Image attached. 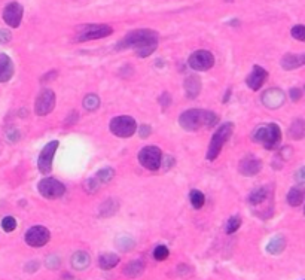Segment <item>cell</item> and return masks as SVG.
Returning a JSON list of instances; mask_svg holds the SVG:
<instances>
[{
	"mask_svg": "<svg viewBox=\"0 0 305 280\" xmlns=\"http://www.w3.org/2000/svg\"><path fill=\"white\" fill-rule=\"evenodd\" d=\"M234 131V124L232 122H225L219 127L218 130L215 131V134L212 136L209 149H207V155L206 158L209 161H215L219 157L222 148L225 146V143L229 140L231 134Z\"/></svg>",
	"mask_w": 305,
	"mask_h": 280,
	"instance_id": "obj_4",
	"label": "cell"
},
{
	"mask_svg": "<svg viewBox=\"0 0 305 280\" xmlns=\"http://www.w3.org/2000/svg\"><path fill=\"white\" fill-rule=\"evenodd\" d=\"M11 39H12L11 32H9V30H6V29H0V43H2V45L9 43Z\"/></svg>",
	"mask_w": 305,
	"mask_h": 280,
	"instance_id": "obj_42",
	"label": "cell"
},
{
	"mask_svg": "<svg viewBox=\"0 0 305 280\" xmlns=\"http://www.w3.org/2000/svg\"><path fill=\"white\" fill-rule=\"evenodd\" d=\"M60 264H61V261H60V258H58L57 255H49V256L45 259V265H46L48 268H51V270L58 268Z\"/></svg>",
	"mask_w": 305,
	"mask_h": 280,
	"instance_id": "obj_38",
	"label": "cell"
},
{
	"mask_svg": "<svg viewBox=\"0 0 305 280\" xmlns=\"http://www.w3.org/2000/svg\"><path fill=\"white\" fill-rule=\"evenodd\" d=\"M49 239H51L49 230L42 227V225H35V227L29 228L26 236H24L26 243L32 247H42L49 241Z\"/></svg>",
	"mask_w": 305,
	"mask_h": 280,
	"instance_id": "obj_13",
	"label": "cell"
},
{
	"mask_svg": "<svg viewBox=\"0 0 305 280\" xmlns=\"http://www.w3.org/2000/svg\"><path fill=\"white\" fill-rule=\"evenodd\" d=\"M295 180L299 183V185H304L305 183V167H301L295 171Z\"/></svg>",
	"mask_w": 305,
	"mask_h": 280,
	"instance_id": "obj_43",
	"label": "cell"
},
{
	"mask_svg": "<svg viewBox=\"0 0 305 280\" xmlns=\"http://www.w3.org/2000/svg\"><path fill=\"white\" fill-rule=\"evenodd\" d=\"M299 61H301V66L305 64V52L304 54H299Z\"/></svg>",
	"mask_w": 305,
	"mask_h": 280,
	"instance_id": "obj_49",
	"label": "cell"
},
{
	"mask_svg": "<svg viewBox=\"0 0 305 280\" xmlns=\"http://www.w3.org/2000/svg\"><path fill=\"white\" fill-rule=\"evenodd\" d=\"M286 200L289 203V206H292V207L301 206L305 201V188H302V186H293V188L287 193Z\"/></svg>",
	"mask_w": 305,
	"mask_h": 280,
	"instance_id": "obj_20",
	"label": "cell"
},
{
	"mask_svg": "<svg viewBox=\"0 0 305 280\" xmlns=\"http://www.w3.org/2000/svg\"><path fill=\"white\" fill-rule=\"evenodd\" d=\"M113 33V29L107 24H84L76 29V42H88L107 38Z\"/></svg>",
	"mask_w": 305,
	"mask_h": 280,
	"instance_id": "obj_5",
	"label": "cell"
},
{
	"mask_svg": "<svg viewBox=\"0 0 305 280\" xmlns=\"http://www.w3.org/2000/svg\"><path fill=\"white\" fill-rule=\"evenodd\" d=\"M38 191L46 200H57L64 196L66 186L54 177H44L38 183Z\"/></svg>",
	"mask_w": 305,
	"mask_h": 280,
	"instance_id": "obj_8",
	"label": "cell"
},
{
	"mask_svg": "<svg viewBox=\"0 0 305 280\" xmlns=\"http://www.w3.org/2000/svg\"><path fill=\"white\" fill-rule=\"evenodd\" d=\"M38 267H39V262H38V261H33V262H29V265L26 267V270H27L29 273H33V271L38 270Z\"/></svg>",
	"mask_w": 305,
	"mask_h": 280,
	"instance_id": "obj_46",
	"label": "cell"
},
{
	"mask_svg": "<svg viewBox=\"0 0 305 280\" xmlns=\"http://www.w3.org/2000/svg\"><path fill=\"white\" fill-rule=\"evenodd\" d=\"M70 262H72V267H73L75 270L82 271V270H85V268L89 267V264H91V258H89V255H88L87 252H84V250H78V252L73 253Z\"/></svg>",
	"mask_w": 305,
	"mask_h": 280,
	"instance_id": "obj_19",
	"label": "cell"
},
{
	"mask_svg": "<svg viewBox=\"0 0 305 280\" xmlns=\"http://www.w3.org/2000/svg\"><path fill=\"white\" fill-rule=\"evenodd\" d=\"M252 140L262 145L265 149H275L281 142V130L277 124H265L255 128L252 133Z\"/></svg>",
	"mask_w": 305,
	"mask_h": 280,
	"instance_id": "obj_3",
	"label": "cell"
},
{
	"mask_svg": "<svg viewBox=\"0 0 305 280\" xmlns=\"http://www.w3.org/2000/svg\"><path fill=\"white\" fill-rule=\"evenodd\" d=\"M5 137H6L8 142H11V143H17V142L21 139V133H20L18 128L11 127V128H8V130L5 131Z\"/></svg>",
	"mask_w": 305,
	"mask_h": 280,
	"instance_id": "obj_35",
	"label": "cell"
},
{
	"mask_svg": "<svg viewBox=\"0 0 305 280\" xmlns=\"http://www.w3.org/2000/svg\"><path fill=\"white\" fill-rule=\"evenodd\" d=\"M14 72H15V66H14L12 58L3 52H0V83H5L12 79Z\"/></svg>",
	"mask_w": 305,
	"mask_h": 280,
	"instance_id": "obj_17",
	"label": "cell"
},
{
	"mask_svg": "<svg viewBox=\"0 0 305 280\" xmlns=\"http://www.w3.org/2000/svg\"><path fill=\"white\" fill-rule=\"evenodd\" d=\"M78 120H79V117H78V112H72L70 115H67V118H66V121H64V124L66 125H73L75 122H78Z\"/></svg>",
	"mask_w": 305,
	"mask_h": 280,
	"instance_id": "obj_45",
	"label": "cell"
},
{
	"mask_svg": "<svg viewBox=\"0 0 305 280\" xmlns=\"http://www.w3.org/2000/svg\"><path fill=\"white\" fill-rule=\"evenodd\" d=\"M189 200H191V204H192L194 209L200 210V209L204 206V203H206V197H204V194H203L201 191L192 190V191L189 193Z\"/></svg>",
	"mask_w": 305,
	"mask_h": 280,
	"instance_id": "obj_30",
	"label": "cell"
},
{
	"mask_svg": "<svg viewBox=\"0 0 305 280\" xmlns=\"http://www.w3.org/2000/svg\"><path fill=\"white\" fill-rule=\"evenodd\" d=\"M113 176H115V170H113L112 167H104V168L98 170V171L94 174V179H95V180L98 182V185L101 186V185L109 183V182L113 179Z\"/></svg>",
	"mask_w": 305,
	"mask_h": 280,
	"instance_id": "obj_28",
	"label": "cell"
},
{
	"mask_svg": "<svg viewBox=\"0 0 305 280\" xmlns=\"http://www.w3.org/2000/svg\"><path fill=\"white\" fill-rule=\"evenodd\" d=\"M150 133H152V127L150 125H140V128H138V134H140V137L141 139H147L149 136H150Z\"/></svg>",
	"mask_w": 305,
	"mask_h": 280,
	"instance_id": "obj_41",
	"label": "cell"
},
{
	"mask_svg": "<svg viewBox=\"0 0 305 280\" xmlns=\"http://www.w3.org/2000/svg\"><path fill=\"white\" fill-rule=\"evenodd\" d=\"M82 106L88 112L97 111L100 108V99H98V96L97 94H88V96H85V99L82 102Z\"/></svg>",
	"mask_w": 305,
	"mask_h": 280,
	"instance_id": "obj_29",
	"label": "cell"
},
{
	"mask_svg": "<svg viewBox=\"0 0 305 280\" xmlns=\"http://www.w3.org/2000/svg\"><path fill=\"white\" fill-rule=\"evenodd\" d=\"M158 102H160V105H161L163 109H167L172 105V96H170V92H163L161 97L158 99Z\"/></svg>",
	"mask_w": 305,
	"mask_h": 280,
	"instance_id": "obj_39",
	"label": "cell"
},
{
	"mask_svg": "<svg viewBox=\"0 0 305 280\" xmlns=\"http://www.w3.org/2000/svg\"><path fill=\"white\" fill-rule=\"evenodd\" d=\"M229 97H231V89L226 91V94H225V97H223V103H226V102L229 100Z\"/></svg>",
	"mask_w": 305,
	"mask_h": 280,
	"instance_id": "obj_48",
	"label": "cell"
},
{
	"mask_svg": "<svg viewBox=\"0 0 305 280\" xmlns=\"http://www.w3.org/2000/svg\"><path fill=\"white\" fill-rule=\"evenodd\" d=\"M241 227V219L240 216H232L226 222V234H234L238 228Z\"/></svg>",
	"mask_w": 305,
	"mask_h": 280,
	"instance_id": "obj_34",
	"label": "cell"
},
{
	"mask_svg": "<svg viewBox=\"0 0 305 280\" xmlns=\"http://www.w3.org/2000/svg\"><path fill=\"white\" fill-rule=\"evenodd\" d=\"M290 35L292 38L299 42H305V26L302 24H298V26H293L292 30H290Z\"/></svg>",
	"mask_w": 305,
	"mask_h": 280,
	"instance_id": "obj_36",
	"label": "cell"
},
{
	"mask_svg": "<svg viewBox=\"0 0 305 280\" xmlns=\"http://www.w3.org/2000/svg\"><path fill=\"white\" fill-rule=\"evenodd\" d=\"M289 97H290L292 102H298V100L302 97V91H301L299 88H292V89L289 91Z\"/></svg>",
	"mask_w": 305,
	"mask_h": 280,
	"instance_id": "obj_44",
	"label": "cell"
},
{
	"mask_svg": "<svg viewBox=\"0 0 305 280\" xmlns=\"http://www.w3.org/2000/svg\"><path fill=\"white\" fill-rule=\"evenodd\" d=\"M122 271H124V274H125L127 277L135 279V277H138V276L143 274V271H144V262L140 261V259L131 261V262H128V264L124 267Z\"/></svg>",
	"mask_w": 305,
	"mask_h": 280,
	"instance_id": "obj_21",
	"label": "cell"
},
{
	"mask_svg": "<svg viewBox=\"0 0 305 280\" xmlns=\"http://www.w3.org/2000/svg\"><path fill=\"white\" fill-rule=\"evenodd\" d=\"M109 128H110L112 134H115L116 137L127 139V137H131L137 131L138 127H137V122L132 117L121 115V117H115L113 120L110 121Z\"/></svg>",
	"mask_w": 305,
	"mask_h": 280,
	"instance_id": "obj_7",
	"label": "cell"
},
{
	"mask_svg": "<svg viewBox=\"0 0 305 280\" xmlns=\"http://www.w3.org/2000/svg\"><path fill=\"white\" fill-rule=\"evenodd\" d=\"M218 114L204 109H189L179 117V124L185 131H197L201 127L212 128L218 124Z\"/></svg>",
	"mask_w": 305,
	"mask_h": 280,
	"instance_id": "obj_2",
	"label": "cell"
},
{
	"mask_svg": "<svg viewBox=\"0 0 305 280\" xmlns=\"http://www.w3.org/2000/svg\"><path fill=\"white\" fill-rule=\"evenodd\" d=\"M158 48V33L150 29H138L132 30L118 42L116 49H134L135 55L140 58H146L152 55Z\"/></svg>",
	"mask_w": 305,
	"mask_h": 280,
	"instance_id": "obj_1",
	"label": "cell"
},
{
	"mask_svg": "<svg viewBox=\"0 0 305 280\" xmlns=\"http://www.w3.org/2000/svg\"><path fill=\"white\" fill-rule=\"evenodd\" d=\"M169 255H170V250H169V247L164 246V244H160V246H157V247L154 249V258H155L157 261H166V259L169 258Z\"/></svg>",
	"mask_w": 305,
	"mask_h": 280,
	"instance_id": "obj_32",
	"label": "cell"
},
{
	"mask_svg": "<svg viewBox=\"0 0 305 280\" xmlns=\"http://www.w3.org/2000/svg\"><path fill=\"white\" fill-rule=\"evenodd\" d=\"M281 67L284 70H295L298 67H301V61H299V54H286L281 58Z\"/></svg>",
	"mask_w": 305,
	"mask_h": 280,
	"instance_id": "obj_26",
	"label": "cell"
},
{
	"mask_svg": "<svg viewBox=\"0 0 305 280\" xmlns=\"http://www.w3.org/2000/svg\"><path fill=\"white\" fill-rule=\"evenodd\" d=\"M58 140H51L49 143L45 145V148L41 151L39 154V158H38V167H39V171L42 174H49L52 171V161L55 157V152L58 149Z\"/></svg>",
	"mask_w": 305,
	"mask_h": 280,
	"instance_id": "obj_10",
	"label": "cell"
},
{
	"mask_svg": "<svg viewBox=\"0 0 305 280\" xmlns=\"http://www.w3.org/2000/svg\"><path fill=\"white\" fill-rule=\"evenodd\" d=\"M188 64L192 70L206 72L215 66V55L210 51L200 49V51H195L191 54V57L188 58Z\"/></svg>",
	"mask_w": 305,
	"mask_h": 280,
	"instance_id": "obj_9",
	"label": "cell"
},
{
	"mask_svg": "<svg viewBox=\"0 0 305 280\" xmlns=\"http://www.w3.org/2000/svg\"><path fill=\"white\" fill-rule=\"evenodd\" d=\"M134 240L131 239V237H128V236H119L118 239H116V246L121 249V250H124V252H127V250H131L132 247H134Z\"/></svg>",
	"mask_w": 305,
	"mask_h": 280,
	"instance_id": "obj_31",
	"label": "cell"
},
{
	"mask_svg": "<svg viewBox=\"0 0 305 280\" xmlns=\"http://www.w3.org/2000/svg\"><path fill=\"white\" fill-rule=\"evenodd\" d=\"M98 190H100V185H98V182L94 179V176L89 177L87 182H85V191H87L88 194H95Z\"/></svg>",
	"mask_w": 305,
	"mask_h": 280,
	"instance_id": "obj_37",
	"label": "cell"
},
{
	"mask_svg": "<svg viewBox=\"0 0 305 280\" xmlns=\"http://www.w3.org/2000/svg\"><path fill=\"white\" fill-rule=\"evenodd\" d=\"M17 228V219L14 216H5L2 219V230L5 233H12Z\"/></svg>",
	"mask_w": 305,
	"mask_h": 280,
	"instance_id": "obj_33",
	"label": "cell"
},
{
	"mask_svg": "<svg viewBox=\"0 0 305 280\" xmlns=\"http://www.w3.org/2000/svg\"><path fill=\"white\" fill-rule=\"evenodd\" d=\"M268 196H269V191L266 186H259L256 190H253L249 196V203L250 206H259L263 201L268 200Z\"/></svg>",
	"mask_w": 305,
	"mask_h": 280,
	"instance_id": "obj_24",
	"label": "cell"
},
{
	"mask_svg": "<svg viewBox=\"0 0 305 280\" xmlns=\"http://www.w3.org/2000/svg\"><path fill=\"white\" fill-rule=\"evenodd\" d=\"M304 213H305V207H304Z\"/></svg>",
	"mask_w": 305,
	"mask_h": 280,
	"instance_id": "obj_50",
	"label": "cell"
},
{
	"mask_svg": "<svg viewBox=\"0 0 305 280\" xmlns=\"http://www.w3.org/2000/svg\"><path fill=\"white\" fill-rule=\"evenodd\" d=\"M23 15H24V8L18 3V2H11L5 6L3 9V21L12 27V29H18L21 21H23Z\"/></svg>",
	"mask_w": 305,
	"mask_h": 280,
	"instance_id": "obj_12",
	"label": "cell"
},
{
	"mask_svg": "<svg viewBox=\"0 0 305 280\" xmlns=\"http://www.w3.org/2000/svg\"><path fill=\"white\" fill-rule=\"evenodd\" d=\"M137 160L140 162L141 167H144L146 170L155 171L158 168H161V162H163V151L158 146L149 145L140 149Z\"/></svg>",
	"mask_w": 305,
	"mask_h": 280,
	"instance_id": "obj_6",
	"label": "cell"
},
{
	"mask_svg": "<svg viewBox=\"0 0 305 280\" xmlns=\"http://www.w3.org/2000/svg\"><path fill=\"white\" fill-rule=\"evenodd\" d=\"M55 76H57V72H54V70H52V72L46 73L44 78H42V80H49V79H52V78H55Z\"/></svg>",
	"mask_w": 305,
	"mask_h": 280,
	"instance_id": "obj_47",
	"label": "cell"
},
{
	"mask_svg": "<svg viewBox=\"0 0 305 280\" xmlns=\"http://www.w3.org/2000/svg\"><path fill=\"white\" fill-rule=\"evenodd\" d=\"M286 247V239L283 236H275L266 244V252L271 255H280Z\"/></svg>",
	"mask_w": 305,
	"mask_h": 280,
	"instance_id": "obj_23",
	"label": "cell"
},
{
	"mask_svg": "<svg viewBox=\"0 0 305 280\" xmlns=\"http://www.w3.org/2000/svg\"><path fill=\"white\" fill-rule=\"evenodd\" d=\"M262 105L268 109H278L284 105L286 96L280 88H269L266 89L261 97Z\"/></svg>",
	"mask_w": 305,
	"mask_h": 280,
	"instance_id": "obj_14",
	"label": "cell"
},
{
	"mask_svg": "<svg viewBox=\"0 0 305 280\" xmlns=\"http://www.w3.org/2000/svg\"><path fill=\"white\" fill-rule=\"evenodd\" d=\"M119 209V204L115 199H109L106 200L101 206H100V216H104V218H109V216H113Z\"/></svg>",
	"mask_w": 305,
	"mask_h": 280,
	"instance_id": "obj_27",
	"label": "cell"
},
{
	"mask_svg": "<svg viewBox=\"0 0 305 280\" xmlns=\"http://www.w3.org/2000/svg\"><path fill=\"white\" fill-rule=\"evenodd\" d=\"M266 79H268V72L261 66H253L250 75L246 78V83L250 89L258 91V89H261Z\"/></svg>",
	"mask_w": 305,
	"mask_h": 280,
	"instance_id": "obj_15",
	"label": "cell"
},
{
	"mask_svg": "<svg viewBox=\"0 0 305 280\" xmlns=\"http://www.w3.org/2000/svg\"><path fill=\"white\" fill-rule=\"evenodd\" d=\"M175 164H176V160L173 157H170V155H163L161 167H164V170H170Z\"/></svg>",
	"mask_w": 305,
	"mask_h": 280,
	"instance_id": "obj_40",
	"label": "cell"
},
{
	"mask_svg": "<svg viewBox=\"0 0 305 280\" xmlns=\"http://www.w3.org/2000/svg\"><path fill=\"white\" fill-rule=\"evenodd\" d=\"M238 170L243 176H256L262 170V161L253 155H249L240 161Z\"/></svg>",
	"mask_w": 305,
	"mask_h": 280,
	"instance_id": "obj_16",
	"label": "cell"
},
{
	"mask_svg": "<svg viewBox=\"0 0 305 280\" xmlns=\"http://www.w3.org/2000/svg\"><path fill=\"white\" fill-rule=\"evenodd\" d=\"M55 108V92L49 88H45L39 92L35 102V112L39 117H46Z\"/></svg>",
	"mask_w": 305,
	"mask_h": 280,
	"instance_id": "obj_11",
	"label": "cell"
},
{
	"mask_svg": "<svg viewBox=\"0 0 305 280\" xmlns=\"http://www.w3.org/2000/svg\"><path fill=\"white\" fill-rule=\"evenodd\" d=\"M185 96L188 99H197L201 92V79L195 75H191L185 79Z\"/></svg>",
	"mask_w": 305,
	"mask_h": 280,
	"instance_id": "obj_18",
	"label": "cell"
},
{
	"mask_svg": "<svg viewBox=\"0 0 305 280\" xmlns=\"http://www.w3.org/2000/svg\"><path fill=\"white\" fill-rule=\"evenodd\" d=\"M289 136L293 140H301L305 137V121L304 120H295L290 124L289 128Z\"/></svg>",
	"mask_w": 305,
	"mask_h": 280,
	"instance_id": "obj_25",
	"label": "cell"
},
{
	"mask_svg": "<svg viewBox=\"0 0 305 280\" xmlns=\"http://www.w3.org/2000/svg\"><path fill=\"white\" fill-rule=\"evenodd\" d=\"M119 264V256L116 253H103L98 256V265L101 270H112Z\"/></svg>",
	"mask_w": 305,
	"mask_h": 280,
	"instance_id": "obj_22",
	"label": "cell"
}]
</instances>
